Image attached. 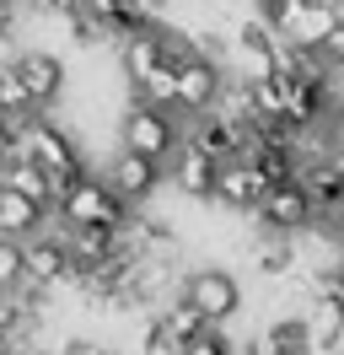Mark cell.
Masks as SVG:
<instances>
[{
	"instance_id": "4dcf8cb0",
	"label": "cell",
	"mask_w": 344,
	"mask_h": 355,
	"mask_svg": "<svg viewBox=\"0 0 344 355\" xmlns=\"http://www.w3.org/2000/svg\"><path fill=\"white\" fill-rule=\"evenodd\" d=\"M0 355H17V339H11L6 329H0Z\"/></svg>"
},
{
	"instance_id": "ba28073f",
	"label": "cell",
	"mask_w": 344,
	"mask_h": 355,
	"mask_svg": "<svg viewBox=\"0 0 344 355\" xmlns=\"http://www.w3.org/2000/svg\"><path fill=\"white\" fill-rule=\"evenodd\" d=\"M183 140H194V146H199L205 156H215L221 167H226V162H237V156L248 151V130L237 124L232 113H221V108H210V113H199V119H189Z\"/></svg>"
},
{
	"instance_id": "8fae6325",
	"label": "cell",
	"mask_w": 344,
	"mask_h": 355,
	"mask_svg": "<svg viewBox=\"0 0 344 355\" xmlns=\"http://www.w3.org/2000/svg\"><path fill=\"white\" fill-rule=\"evenodd\" d=\"M215 178H221V162L205 156L194 140H183L178 156L167 162V183L178 194H189V200H215Z\"/></svg>"
},
{
	"instance_id": "7402d4cb",
	"label": "cell",
	"mask_w": 344,
	"mask_h": 355,
	"mask_svg": "<svg viewBox=\"0 0 344 355\" xmlns=\"http://www.w3.org/2000/svg\"><path fill=\"white\" fill-rule=\"evenodd\" d=\"M17 286H27V248H22V237L0 232V291H17Z\"/></svg>"
},
{
	"instance_id": "9c48e42d",
	"label": "cell",
	"mask_w": 344,
	"mask_h": 355,
	"mask_svg": "<svg viewBox=\"0 0 344 355\" xmlns=\"http://www.w3.org/2000/svg\"><path fill=\"white\" fill-rule=\"evenodd\" d=\"M27 280L43 291L54 286H70V275H76V259H70V243H64V232H38V237H27Z\"/></svg>"
},
{
	"instance_id": "d6986e66",
	"label": "cell",
	"mask_w": 344,
	"mask_h": 355,
	"mask_svg": "<svg viewBox=\"0 0 344 355\" xmlns=\"http://www.w3.org/2000/svg\"><path fill=\"white\" fill-rule=\"evenodd\" d=\"M253 264H258V275H269V280H285V275L296 269V248H291V237H269V232H264V243H258Z\"/></svg>"
},
{
	"instance_id": "44dd1931",
	"label": "cell",
	"mask_w": 344,
	"mask_h": 355,
	"mask_svg": "<svg viewBox=\"0 0 344 355\" xmlns=\"http://www.w3.org/2000/svg\"><path fill=\"white\" fill-rule=\"evenodd\" d=\"M64 27H70V38H76V44H108V38H113V33H108V22L92 11V6H81V0L64 11Z\"/></svg>"
},
{
	"instance_id": "2e32d148",
	"label": "cell",
	"mask_w": 344,
	"mask_h": 355,
	"mask_svg": "<svg viewBox=\"0 0 344 355\" xmlns=\"http://www.w3.org/2000/svg\"><path fill=\"white\" fill-rule=\"evenodd\" d=\"M49 216H54V210H43L38 200H27V194H17V189L0 183V232H6V237H22V243H27V237L43 232Z\"/></svg>"
},
{
	"instance_id": "e0dca14e",
	"label": "cell",
	"mask_w": 344,
	"mask_h": 355,
	"mask_svg": "<svg viewBox=\"0 0 344 355\" xmlns=\"http://www.w3.org/2000/svg\"><path fill=\"white\" fill-rule=\"evenodd\" d=\"M38 103H33V92H27V81L17 76V65L11 60H0V119H11V124H27V119H38Z\"/></svg>"
},
{
	"instance_id": "4fadbf2b",
	"label": "cell",
	"mask_w": 344,
	"mask_h": 355,
	"mask_svg": "<svg viewBox=\"0 0 344 355\" xmlns=\"http://www.w3.org/2000/svg\"><path fill=\"white\" fill-rule=\"evenodd\" d=\"M301 189H307V200H312V210H318L322 221L344 210V173L328 162V156H318V162L301 167Z\"/></svg>"
},
{
	"instance_id": "7c38bea8",
	"label": "cell",
	"mask_w": 344,
	"mask_h": 355,
	"mask_svg": "<svg viewBox=\"0 0 344 355\" xmlns=\"http://www.w3.org/2000/svg\"><path fill=\"white\" fill-rule=\"evenodd\" d=\"M11 65H17V76L27 81V92H33L38 108L60 103V92H64V60L60 54H49V49H17Z\"/></svg>"
},
{
	"instance_id": "d4e9b609",
	"label": "cell",
	"mask_w": 344,
	"mask_h": 355,
	"mask_svg": "<svg viewBox=\"0 0 344 355\" xmlns=\"http://www.w3.org/2000/svg\"><path fill=\"white\" fill-rule=\"evenodd\" d=\"M11 156H22V124H11V119H0V167H6Z\"/></svg>"
},
{
	"instance_id": "d6a6232c",
	"label": "cell",
	"mask_w": 344,
	"mask_h": 355,
	"mask_svg": "<svg viewBox=\"0 0 344 355\" xmlns=\"http://www.w3.org/2000/svg\"><path fill=\"white\" fill-rule=\"evenodd\" d=\"M17 355H43V350H38V345H33V350H17Z\"/></svg>"
},
{
	"instance_id": "83f0119b",
	"label": "cell",
	"mask_w": 344,
	"mask_h": 355,
	"mask_svg": "<svg viewBox=\"0 0 344 355\" xmlns=\"http://www.w3.org/2000/svg\"><path fill=\"white\" fill-rule=\"evenodd\" d=\"M242 355H285V350H280V339H275V334L264 329V334H258V339H253V345H248Z\"/></svg>"
},
{
	"instance_id": "603a6c76",
	"label": "cell",
	"mask_w": 344,
	"mask_h": 355,
	"mask_svg": "<svg viewBox=\"0 0 344 355\" xmlns=\"http://www.w3.org/2000/svg\"><path fill=\"white\" fill-rule=\"evenodd\" d=\"M183 355H237V345H232V339H226L221 329H205V334H199V339H194Z\"/></svg>"
},
{
	"instance_id": "9a60e30c",
	"label": "cell",
	"mask_w": 344,
	"mask_h": 355,
	"mask_svg": "<svg viewBox=\"0 0 344 355\" xmlns=\"http://www.w3.org/2000/svg\"><path fill=\"white\" fill-rule=\"evenodd\" d=\"M0 183L17 189V194H27V200H38L43 210H60V189H54V178L43 173L38 162H27V156H11V162L0 167Z\"/></svg>"
},
{
	"instance_id": "277c9868",
	"label": "cell",
	"mask_w": 344,
	"mask_h": 355,
	"mask_svg": "<svg viewBox=\"0 0 344 355\" xmlns=\"http://www.w3.org/2000/svg\"><path fill=\"white\" fill-rule=\"evenodd\" d=\"M178 296H183L210 329H221V323L237 318V307H242V286H237V275H232V269H215V264L189 269L183 286H178Z\"/></svg>"
},
{
	"instance_id": "f546056e",
	"label": "cell",
	"mask_w": 344,
	"mask_h": 355,
	"mask_svg": "<svg viewBox=\"0 0 344 355\" xmlns=\"http://www.w3.org/2000/svg\"><path fill=\"white\" fill-rule=\"evenodd\" d=\"M258 11H264V17H269V22H275L280 11H285V0H258Z\"/></svg>"
},
{
	"instance_id": "836d02e7",
	"label": "cell",
	"mask_w": 344,
	"mask_h": 355,
	"mask_svg": "<svg viewBox=\"0 0 344 355\" xmlns=\"http://www.w3.org/2000/svg\"><path fill=\"white\" fill-rule=\"evenodd\" d=\"M0 6H6V0H0Z\"/></svg>"
},
{
	"instance_id": "5bb4252c",
	"label": "cell",
	"mask_w": 344,
	"mask_h": 355,
	"mask_svg": "<svg viewBox=\"0 0 344 355\" xmlns=\"http://www.w3.org/2000/svg\"><path fill=\"white\" fill-rule=\"evenodd\" d=\"M334 27H339V11L328 0H307L291 22H280V33H285V44H296V49H322V38Z\"/></svg>"
},
{
	"instance_id": "ffe728a7",
	"label": "cell",
	"mask_w": 344,
	"mask_h": 355,
	"mask_svg": "<svg viewBox=\"0 0 344 355\" xmlns=\"http://www.w3.org/2000/svg\"><path fill=\"white\" fill-rule=\"evenodd\" d=\"M162 323H167V334H172V339H178V345H183V350H189L194 339H199V334L210 329V323H205V318H199V312H194L189 302H183V296L162 307Z\"/></svg>"
},
{
	"instance_id": "8992f818",
	"label": "cell",
	"mask_w": 344,
	"mask_h": 355,
	"mask_svg": "<svg viewBox=\"0 0 344 355\" xmlns=\"http://www.w3.org/2000/svg\"><path fill=\"white\" fill-rule=\"evenodd\" d=\"M221 97H226V76H221V65H215V60H205V54L194 49L189 60L178 65V103H172V113L199 119V113L221 108Z\"/></svg>"
},
{
	"instance_id": "7a4b0ae2",
	"label": "cell",
	"mask_w": 344,
	"mask_h": 355,
	"mask_svg": "<svg viewBox=\"0 0 344 355\" xmlns=\"http://www.w3.org/2000/svg\"><path fill=\"white\" fill-rule=\"evenodd\" d=\"M119 146L167 167L172 156H178V146H183V124H178L172 108H156V103H140V97H135L124 108V119H119Z\"/></svg>"
},
{
	"instance_id": "cb8c5ba5",
	"label": "cell",
	"mask_w": 344,
	"mask_h": 355,
	"mask_svg": "<svg viewBox=\"0 0 344 355\" xmlns=\"http://www.w3.org/2000/svg\"><path fill=\"white\" fill-rule=\"evenodd\" d=\"M322 65L328 70H344V17H339V27H334V33H328V38H322Z\"/></svg>"
},
{
	"instance_id": "ac0fdd59",
	"label": "cell",
	"mask_w": 344,
	"mask_h": 355,
	"mask_svg": "<svg viewBox=\"0 0 344 355\" xmlns=\"http://www.w3.org/2000/svg\"><path fill=\"white\" fill-rule=\"evenodd\" d=\"M237 49H242V54H253L258 70H269V60L280 54L275 22H269V17H248V22H237Z\"/></svg>"
},
{
	"instance_id": "6da1fadb",
	"label": "cell",
	"mask_w": 344,
	"mask_h": 355,
	"mask_svg": "<svg viewBox=\"0 0 344 355\" xmlns=\"http://www.w3.org/2000/svg\"><path fill=\"white\" fill-rule=\"evenodd\" d=\"M22 156L27 162H38L43 173L54 178V189H60V200L76 189L86 178V162H81V146L70 140V130H60V124H49V119H27L22 124Z\"/></svg>"
},
{
	"instance_id": "52a82bcc",
	"label": "cell",
	"mask_w": 344,
	"mask_h": 355,
	"mask_svg": "<svg viewBox=\"0 0 344 355\" xmlns=\"http://www.w3.org/2000/svg\"><path fill=\"white\" fill-rule=\"evenodd\" d=\"M103 178L113 183V194L135 210V205H146L150 194L167 183V167H162V162H150V156H140V151H124V146H119V156L108 162Z\"/></svg>"
},
{
	"instance_id": "3957f363",
	"label": "cell",
	"mask_w": 344,
	"mask_h": 355,
	"mask_svg": "<svg viewBox=\"0 0 344 355\" xmlns=\"http://www.w3.org/2000/svg\"><path fill=\"white\" fill-rule=\"evenodd\" d=\"M54 216H60V226H113V232H119V226L129 221V205L113 194V183H108L103 173H86L60 200Z\"/></svg>"
},
{
	"instance_id": "f1b7e54d",
	"label": "cell",
	"mask_w": 344,
	"mask_h": 355,
	"mask_svg": "<svg viewBox=\"0 0 344 355\" xmlns=\"http://www.w3.org/2000/svg\"><path fill=\"white\" fill-rule=\"evenodd\" d=\"M322 226H328V232H322V237H328V248H339V253H344V210H339V216H328Z\"/></svg>"
},
{
	"instance_id": "5b68a950",
	"label": "cell",
	"mask_w": 344,
	"mask_h": 355,
	"mask_svg": "<svg viewBox=\"0 0 344 355\" xmlns=\"http://www.w3.org/2000/svg\"><path fill=\"white\" fill-rule=\"evenodd\" d=\"M253 216H258V226H264L269 237H301L307 226L318 221V210H312V200H307L301 178H291V183H275Z\"/></svg>"
},
{
	"instance_id": "484cf974",
	"label": "cell",
	"mask_w": 344,
	"mask_h": 355,
	"mask_svg": "<svg viewBox=\"0 0 344 355\" xmlns=\"http://www.w3.org/2000/svg\"><path fill=\"white\" fill-rule=\"evenodd\" d=\"M194 49H199L205 60H215V65H221V54H226V38H221V33H194Z\"/></svg>"
},
{
	"instance_id": "e575fe53",
	"label": "cell",
	"mask_w": 344,
	"mask_h": 355,
	"mask_svg": "<svg viewBox=\"0 0 344 355\" xmlns=\"http://www.w3.org/2000/svg\"><path fill=\"white\" fill-rule=\"evenodd\" d=\"M339 355H344V350H339Z\"/></svg>"
},
{
	"instance_id": "1f68e13d",
	"label": "cell",
	"mask_w": 344,
	"mask_h": 355,
	"mask_svg": "<svg viewBox=\"0 0 344 355\" xmlns=\"http://www.w3.org/2000/svg\"><path fill=\"white\" fill-rule=\"evenodd\" d=\"M328 6H334V11H339V17H344V0H328Z\"/></svg>"
},
{
	"instance_id": "4316f807",
	"label": "cell",
	"mask_w": 344,
	"mask_h": 355,
	"mask_svg": "<svg viewBox=\"0 0 344 355\" xmlns=\"http://www.w3.org/2000/svg\"><path fill=\"white\" fill-rule=\"evenodd\" d=\"M22 6H27L33 17H64V11H70V0H22Z\"/></svg>"
},
{
	"instance_id": "30bf717a",
	"label": "cell",
	"mask_w": 344,
	"mask_h": 355,
	"mask_svg": "<svg viewBox=\"0 0 344 355\" xmlns=\"http://www.w3.org/2000/svg\"><path fill=\"white\" fill-rule=\"evenodd\" d=\"M269 189H275V183L258 173L248 156H237V162H226L221 178H215V205H226V210H237V216H253Z\"/></svg>"
}]
</instances>
